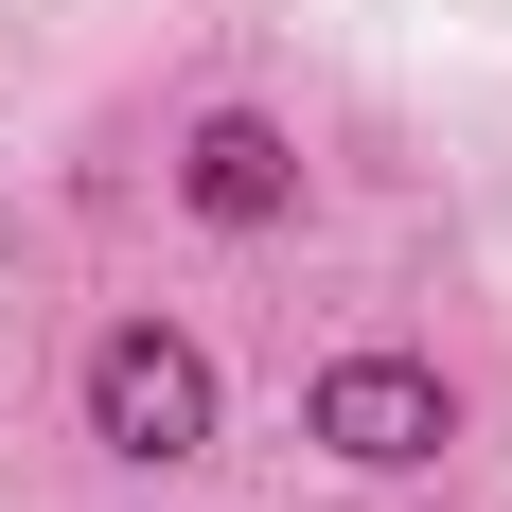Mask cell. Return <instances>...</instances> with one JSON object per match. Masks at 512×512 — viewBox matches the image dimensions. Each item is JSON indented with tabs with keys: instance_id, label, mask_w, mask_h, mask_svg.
<instances>
[{
	"instance_id": "obj_1",
	"label": "cell",
	"mask_w": 512,
	"mask_h": 512,
	"mask_svg": "<svg viewBox=\"0 0 512 512\" xmlns=\"http://www.w3.org/2000/svg\"><path fill=\"white\" fill-rule=\"evenodd\" d=\"M71 407H89L106 460H212V424H230V389H212V354L177 336V318H106L89 371H71Z\"/></svg>"
},
{
	"instance_id": "obj_2",
	"label": "cell",
	"mask_w": 512,
	"mask_h": 512,
	"mask_svg": "<svg viewBox=\"0 0 512 512\" xmlns=\"http://www.w3.org/2000/svg\"><path fill=\"white\" fill-rule=\"evenodd\" d=\"M301 442H318V460H354V477H407V460L460 442V389H442L424 354H336V371L301 389Z\"/></svg>"
},
{
	"instance_id": "obj_3",
	"label": "cell",
	"mask_w": 512,
	"mask_h": 512,
	"mask_svg": "<svg viewBox=\"0 0 512 512\" xmlns=\"http://www.w3.org/2000/svg\"><path fill=\"white\" fill-rule=\"evenodd\" d=\"M177 212H195V230H283V212H301V142H283L265 106H212L195 142H177Z\"/></svg>"
}]
</instances>
